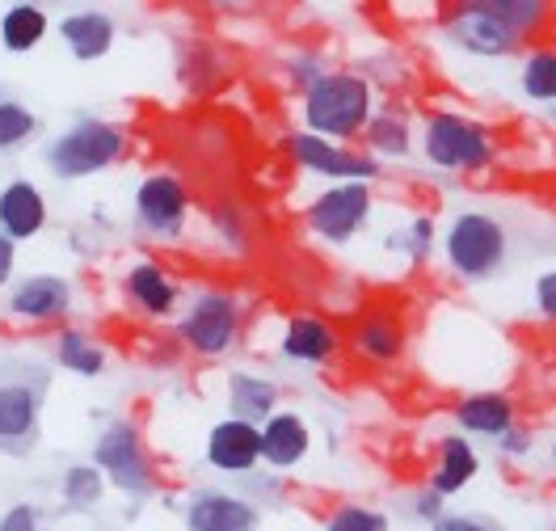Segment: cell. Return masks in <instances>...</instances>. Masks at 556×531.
<instances>
[{"label": "cell", "instance_id": "9c48e42d", "mask_svg": "<svg viewBox=\"0 0 556 531\" xmlns=\"http://www.w3.org/2000/svg\"><path fill=\"white\" fill-rule=\"evenodd\" d=\"M287 148H291L295 165L316 177H333V181H376L380 177L376 156H363V152H354L346 143L325 140V136H313V131L291 136Z\"/></svg>", "mask_w": 556, "mask_h": 531}, {"label": "cell", "instance_id": "e575fe53", "mask_svg": "<svg viewBox=\"0 0 556 531\" xmlns=\"http://www.w3.org/2000/svg\"><path fill=\"white\" fill-rule=\"evenodd\" d=\"M13 275H17V241L0 232V291L13 283Z\"/></svg>", "mask_w": 556, "mask_h": 531}, {"label": "cell", "instance_id": "ac0fdd59", "mask_svg": "<svg viewBox=\"0 0 556 531\" xmlns=\"http://www.w3.org/2000/svg\"><path fill=\"white\" fill-rule=\"evenodd\" d=\"M278 346L295 363H329L338 354V346H342V338H338V329L325 317H291Z\"/></svg>", "mask_w": 556, "mask_h": 531}, {"label": "cell", "instance_id": "4316f807", "mask_svg": "<svg viewBox=\"0 0 556 531\" xmlns=\"http://www.w3.org/2000/svg\"><path fill=\"white\" fill-rule=\"evenodd\" d=\"M38 136V114L17 98H0V152L26 148Z\"/></svg>", "mask_w": 556, "mask_h": 531}, {"label": "cell", "instance_id": "4dcf8cb0", "mask_svg": "<svg viewBox=\"0 0 556 531\" xmlns=\"http://www.w3.org/2000/svg\"><path fill=\"white\" fill-rule=\"evenodd\" d=\"M430 245H434V219H430V215H417L414 228H409V237H405V249H409L414 262H426Z\"/></svg>", "mask_w": 556, "mask_h": 531}, {"label": "cell", "instance_id": "484cf974", "mask_svg": "<svg viewBox=\"0 0 556 531\" xmlns=\"http://www.w3.org/2000/svg\"><path fill=\"white\" fill-rule=\"evenodd\" d=\"M363 136L371 143V152L383 156V161H401V156H409V127H405V118L401 114H392V110H383V114H371L367 118V127H363Z\"/></svg>", "mask_w": 556, "mask_h": 531}, {"label": "cell", "instance_id": "603a6c76", "mask_svg": "<svg viewBox=\"0 0 556 531\" xmlns=\"http://www.w3.org/2000/svg\"><path fill=\"white\" fill-rule=\"evenodd\" d=\"M228 409L232 418H244V422H266L278 409V389L262 376H249V371H232L228 376Z\"/></svg>", "mask_w": 556, "mask_h": 531}, {"label": "cell", "instance_id": "8992f818", "mask_svg": "<svg viewBox=\"0 0 556 531\" xmlns=\"http://www.w3.org/2000/svg\"><path fill=\"white\" fill-rule=\"evenodd\" d=\"M371 212H376L371 181H338L333 190L316 194L308 203V228L329 245H346L367 228Z\"/></svg>", "mask_w": 556, "mask_h": 531}, {"label": "cell", "instance_id": "d590c367", "mask_svg": "<svg viewBox=\"0 0 556 531\" xmlns=\"http://www.w3.org/2000/svg\"><path fill=\"white\" fill-rule=\"evenodd\" d=\"M502 452H506V456H527V452H531V434H522V430L510 426V430L502 434Z\"/></svg>", "mask_w": 556, "mask_h": 531}, {"label": "cell", "instance_id": "2e32d148", "mask_svg": "<svg viewBox=\"0 0 556 531\" xmlns=\"http://www.w3.org/2000/svg\"><path fill=\"white\" fill-rule=\"evenodd\" d=\"M42 228H47V199H42V190H38L35 181H26V177L9 181L0 190V232L22 245V241L38 237Z\"/></svg>", "mask_w": 556, "mask_h": 531}, {"label": "cell", "instance_id": "6da1fadb", "mask_svg": "<svg viewBox=\"0 0 556 531\" xmlns=\"http://www.w3.org/2000/svg\"><path fill=\"white\" fill-rule=\"evenodd\" d=\"M371 114H376V93L358 72H320L304 85V123L313 136L325 140L363 136Z\"/></svg>", "mask_w": 556, "mask_h": 531}, {"label": "cell", "instance_id": "ffe728a7", "mask_svg": "<svg viewBox=\"0 0 556 531\" xmlns=\"http://www.w3.org/2000/svg\"><path fill=\"white\" fill-rule=\"evenodd\" d=\"M455 422L464 426L468 434H506L515 426V401L506 392H472L455 405Z\"/></svg>", "mask_w": 556, "mask_h": 531}, {"label": "cell", "instance_id": "8d00e7d4", "mask_svg": "<svg viewBox=\"0 0 556 531\" xmlns=\"http://www.w3.org/2000/svg\"><path fill=\"white\" fill-rule=\"evenodd\" d=\"M417 515H421V519H430V523H434V519H439V515H443V497L434 494V490H426V494H417Z\"/></svg>", "mask_w": 556, "mask_h": 531}, {"label": "cell", "instance_id": "8fae6325", "mask_svg": "<svg viewBox=\"0 0 556 531\" xmlns=\"http://www.w3.org/2000/svg\"><path fill=\"white\" fill-rule=\"evenodd\" d=\"M42 418V384L30 380H0V452H30Z\"/></svg>", "mask_w": 556, "mask_h": 531}, {"label": "cell", "instance_id": "d6a6232c", "mask_svg": "<svg viewBox=\"0 0 556 531\" xmlns=\"http://www.w3.org/2000/svg\"><path fill=\"white\" fill-rule=\"evenodd\" d=\"M430 531H493V528H489L485 519H477V515H439Z\"/></svg>", "mask_w": 556, "mask_h": 531}, {"label": "cell", "instance_id": "d4e9b609", "mask_svg": "<svg viewBox=\"0 0 556 531\" xmlns=\"http://www.w3.org/2000/svg\"><path fill=\"white\" fill-rule=\"evenodd\" d=\"M55 358H60L64 371L85 376V380H93V376L105 371V351L85 333V329H64L60 342H55Z\"/></svg>", "mask_w": 556, "mask_h": 531}, {"label": "cell", "instance_id": "277c9868", "mask_svg": "<svg viewBox=\"0 0 556 531\" xmlns=\"http://www.w3.org/2000/svg\"><path fill=\"white\" fill-rule=\"evenodd\" d=\"M421 152L434 169H447V174H477V169H489L497 156L485 123L455 114V110H439L426 118Z\"/></svg>", "mask_w": 556, "mask_h": 531}, {"label": "cell", "instance_id": "5b68a950", "mask_svg": "<svg viewBox=\"0 0 556 531\" xmlns=\"http://www.w3.org/2000/svg\"><path fill=\"white\" fill-rule=\"evenodd\" d=\"M93 464L102 468L105 485H114V490H123V494H131V497L156 494L152 456H148V447H143V434L136 430V422H127V418H114V422L98 434Z\"/></svg>", "mask_w": 556, "mask_h": 531}, {"label": "cell", "instance_id": "d6986e66", "mask_svg": "<svg viewBox=\"0 0 556 531\" xmlns=\"http://www.w3.org/2000/svg\"><path fill=\"white\" fill-rule=\"evenodd\" d=\"M477 472H481V460H477L472 443L459 439V434H447L439 443V460H434V472H430V490L439 497H455L477 481Z\"/></svg>", "mask_w": 556, "mask_h": 531}, {"label": "cell", "instance_id": "4fadbf2b", "mask_svg": "<svg viewBox=\"0 0 556 531\" xmlns=\"http://www.w3.org/2000/svg\"><path fill=\"white\" fill-rule=\"evenodd\" d=\"M186 528L190 531H257L262 510L237 494L203 490L186 502Z\"/></svg>", "mask_w": 556, "mask_h": 531}, {"label": "cell", "instance_id": "30bf717a", "mask_svg": "<svg viewBox=\"0 0 556 531\" xmlns=\"http://www.w3.org/2000/svg\"><path fill=\"white\" fill-rule=\"evenodd\" d=\"M190 215V190L177 174H148L136 186V219L152 237H181Z\"/></svg>", "mask_w": 556, "mask_h": 531}, {"label": "cell", "instance_id": "7a4b0ae2", "mask_svg": "<svg viewBox=\"0 0 556 531\" xmlns=\"http://www.w3.org/2000/svg\"><path fill=\"white\" fill-rule=\"evenodd\" d=\"M447 249V266L459 279L481 283L502 275V266L510 262V228L497 212H459L443 237Z\"/></svg>", "mask_w": 556, "mask_h": 531}, {"label": "cell", "instance_id": "e0dca14e", "mask_svg": "<svg viewBox=\"0 0 556 531\" xmlns=\"http://www.w3.org/2000/svg\"><path fill=\"white\" fill-rule=\"evenodd\" d=\"M60 38H64V47L80 64H93V60L110 55V47L118 38V26H114V17H105L98 9H80V13H68L60 22Z\"/></svg>", "mask_w": 556, "mask_h": 531}, {"label": "cell", "instance_id": "ba28073f", "mask_svg": "<svg viewBox=\"0 0 556 531\" xmlns=\"http://www.w3.org/2000/svg\"><path fill=\"white\" fill-rule=\"evenodd\" d=\"M443 35L452 38L459 51L481 55V60H502V55H515L522 47L519 35L493 9H481V4H447Z\"/></svg>", "mask_w": 556, "mask_h": 531}, {"label": "cell", "instance_id": "5bb4252c", "mask_svg": "<svg viewBox=\"0 0 556 531\" xmlns=\"http://www.w3.org/2000/svg\"><path fill=\"white\" fill-rule=\"evenodd\" d=\"M9 313L22 320H35V325H51V320H64L72 313V287L60 275H30L13 287L9 295Z\"/></svg>", "mask_w": 556, "mask_h": 531}, {"label": "cell", "instance_id": "74e56055", "mask_svg": "<svg viewBox=\"0 0 556 531\" xmlns=\"http://www.w3.org/2000/svg\"><path fill=\"white\" fill-rule=\"evenodd\" d=\"M447 4H481V9H497L502 0H447Z\"/></svg>", "mask_w": 556, "mask_h": 531}, {"label": "cell", "instance_id": "cb8c5ba5", "mask_svg": "<svg viewBox=\"0 0 556 531\" xmlns=\"http://www.w3.org/2000/svg\"><path fill=\"white\" fill-rule=\"evenodd\" d=\"M47 30H51L47 13L38 4H30V0H22V4L4 9V17H0V47L13 51V55H26V51H35L38 42L47 38Z\"/></svg>", "mask_w": 556, "mask_h": 531}, {"label": "cell", "instance_id": "7402d4cb", "mask_svg": "<svg viewBox=\"0 0 556 531\" xmlns=\"http://www.w3.org/2000/svg\"><path fill=\"white\" fill-rule=\"evenodd\" d=\"M354 351L371 363H396L405 351V329L401 320L388 317V313H367V317L354 325Z\"/></svg>", "mask_w": 556, "mask_h": 531}, {"label": "cell", "instance_id": "7c38bea8", "mask_svg": "<svg viewBox=\"0 0 556 531\" xmlns=\"http://www.w3.org/2000/svg\"><path fill=\"white\" fill-rule=\"evenodd\" d=\"M207 464L215 472H253L262 464V434L244 418H224L207 430Z\"/></svg>", "mask_w": 556, "mask_h": 531}, {"label": "cell", "instance_id": "44dd1931", "mask_svg": "<svg viewBox=\"0 0 556 531\" xmlns=\"http://www.w3.org/2000/svg\"><path fill=\"white\" fill-rule=\"evenodd\" d=\"M127 295L136 300L148 317H169L177 308V283L165 275L161 262H136L127 270Z\"/></svg>", "mask_w": 556, "mask_h": 531}, {"label": "cell", "instance_id": "f1b7e54d", "mask_svg": "<svg viewBox=\"0 0 556 531\" xmlns=\"http://www.w3.org/2000/svg\"><path fill=\"white\" fill-rule=\"evenodd\" d=\"M60 494L68 506H98L105 497V477L98 464H72L68 472H64V485H60Z\"/></svg>", "mask_w": 556, "mask_h": 531}, {"label": "cell", "instance_id": "1f68e13d", "mask_svg": "<svg viewBox=\"0 0 556 531\" xmlns=\"http://www.w3.org/2000/svg\"><path fill=\"white\" fill-rule=\"evenodd\" d=\"M0 531H38V510L30 502H17L0 515Z\"/></svg>", "mask_w": 556, "mask_h": 531}, {"label": "cell", "instance_id": "83f0119b", "mask_svg": "<svg viewBox=\"0 0 556 531\" xmlns=\"http://www.w3.org/2000/svg\"><path fill=\"white\" fill-rule=\"evenodd\" d=\"M522 93L531 102H553L556 98V55L553 47H535L522 60Z\"/></svg>", "mask_w": 556, "mask_h": 531}, {"label": "cell", "instance_id": "f35d334b", "mask_svg": "<svg viewBox=\"0 0 556 531\" xmlns=\"http://www.w3.org/2000/svg\"><path fill=\"white\" fill-rule=\"evenodd\" d=\"M211 4H219V9H237V4H249V0H211Z\"/></svg>", "mask_w": 556, "mask_h": 531}, {"label": "cell", "instance_id": "f546056e", "mask_svg": "<svg viewBox=\"0 0 556 531\" xmlns=\"http://www.w3.org/2000/svg\"><path fill=\"white\" fill-rule=\"evenodd\" d=\"M325 531H392V523H388V515H383V510H371V506H354V502H346V506H338V510L329 515Z\"/></svg>", "mask_w": 556, "mask_h": 531}, {"label": "cell", "instance_id": "52a82bcc", "mask_svg": "<svg viewBox=\"0 0 556 531\" xmlns=\"http://www.w3.org/2000/svg\"><path fill=\"white\" fill-rule=\"evenodd\" d=\"M241 333V304L224 291H207L190 304V313L177 320V338L203 358H219L232 351Z\"/></svg>", "mask_w": 556, "mask_h": 531}, {"label": "cell", "instance_id": "9a60e30c", "mask_svg": "<svg viewBox=\"0 0 556 531\" xmlns=\"http://www.w3.org/2000/svg\"><path fill=\"white\" fill-rule=\"evenodd\" d=\"M257 434H262V460L278 472L295 468L313 447V430L295 409H275L266 422H257Z\"/></svg>", "mask_w": 556, "mask_h": 531}, {"label": "cell", "instance_id": "3957f363", "mask_svg": "<svg viewBox=\"0 0 556 531\" xmlns=\"http://www.w3.org/2000/svg\"><path fill=\"white\" fill-rule=\"evenodd\" d=\"M127 152V127L110 118H80L47 148V165L60 181H80L118 165Z\"/></svg>", "mask_w": 556, "mask_h": 531}, {"label": "cell", "instance_id": "836d02e7", "mask_svg": "<svg viewBox=\"0 0 556 531\" xmlns=\"http://www.w3.org/2000/svg\"><path fill=\"white\" fill-rule=\"evenodd\" d=\"M535 304L544 317H556V270H544L535 283Z\"/></svg>", "mask_w": 556, "mask_h": 531}]
</instances>
